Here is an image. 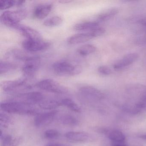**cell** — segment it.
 <instances>
[{
	"label": "cell",
	"instance_id": "obj_25",
	"mask_svg": "<svg viewBox=\"0 0 146 146\" xmlns=\"http://www.w3.org/2000/svg\"><path fill=\"white\" fill-rule=\"evenodd\" d=\"M62 105L66 106L68 108L76 112H80L81 111V108L79 106L75 103L71 99L66 98L63 99L61 101Z\"/></svg>",
	"mask_w": 146,
	"mask_h": 146
},
{
	"label": "cell",
	"instance_id": "obj_23",
	"mask_svg": "<svg viewBox=\"0 0 146 146\" xmlns=\"http://www.w3.org/2000/svg\"><path fill=\"white\" fill-rule=\"evenodd\" d=\"M96 47L92 44H85L78 48L77 52L81 56H85L91 54L96 51Z\"/></svg>",
	"mask_w": 146,
	"mask_h": 146
},
{
	"label": "cell",
	"instance_id": "obj_27",
	"mask_svg": "<svg viewBox=\"0 0 146 146\" xmlns=\"http://www.w3.org/2000/svg\"><path fill=\"white\" fill-rule=\"evenodd\" d=\"M60 135V133L57 130L50 129L44 132V136L48 139H53L57 138Z\"/></svg>",
	"mask_w": 146,
	"mask_h": 146
},
{
	"label": "cell",
	"instance_id": "obj_3",
	"mask_svg": "<svg viewBox=\"0 0 146 146\" xmlns=\"http://www.w3.org/2000/svg\"><path fill=\"white\" fill-rule=\"evenodd\" d=\"M52 68L56 75L60 76H70L81 73V69L76 65L67 60H59L54 62Z\"/></svg>",
	"mask_w": 146,
	"mask_h": 146
},
{
	"label": "cell",
	"instance_id": "obj_36",
	"mask_svg": "<svg viewBox=\"0 0 146 146\" xmlns=\"http://www.w3.org/2000/svg\"><path fill=\"white\" fill-rule=\"evenodd\" d=\"M13 146V145H12V144H11V145H10V146Z\"/></svg>",
	"mask_w": 146,
	"mask_h": 146
},
{
	"label": "cell",
	"instance_id": "obj_5",
	"mask_svg": "<svg viewBox=\"0 0 146 146\" xmlns=\"http://www.w3.org/2000/svg\"><path fill=\"white\" fill-rule=\"evenodd\" d=\"M41 66V59L38 56H30L24 62L22 67L24 77L29 78H34Z\"/></svg>",
	"mask_w": 146,
	"mask_h": 146
},
{
	"label": "cell",
	"instance_id": "obj_26",
	"mask_svg": "<svg viewBox=\"0 0 146 146\" xmlns=\"http://www.w3.org/2000/svg\"><path fill=\"white\" fill-rule=\"evenodd\" d=\"M60 121L63 124L67 125H76L78 123L77 119L70 114H65L61 116Z\"/></svg>",
	"mask_w": 146,
	"mask_h": 146
},
{
	"label": "cell",
	"instance_id": "obj_17",
	"mask_svg": "<svg viewBox=\"0 0 146 146\" xmlns=\"http://www.w3.org/2000/svg\"><path fill=\"white\" fill-rule=\"evenodd\" d=\"M7 57L11 58L16 60L25 61L30 56L22 50L19 49H13L7 53Z\"/></svg>",
	"mask_w": 146,
	"mask_h": 146
},
{
	"label": "cell",
	"instance_id": "obj_28",
	"mask_svg": "<svg viewBox=\"0 0 146 146\" xmlns=\"http://www.w3.org/2000/svg\"><path fill=\"white\" fill-rule=\"evenodd\" d=\"M10 118L5 113H0V122L1 125L3 127H7L11 122Z\"/></svg>",
	"mask_w": 146,
	"mask_h": 146
},
{
	"label": "cell",
	"instance_id": "obj_4",
	"mask_svg": "<svg viewBox=\"0 0 146 146\" xmlns=\"http://www.w3.org/2000/svg\"><path fill=\"white\" fill-rule=\"evenodd\" d=\"M32 79L24 78L14 80L4 81L1 84V88L7 92H14L22 90H30L33 88Z\"/></svg>",
	"mask_w": 146,
	"mask_h": 146
},
{
	"label": "cell",
	"instance_id": "obj_2",
	"mask_svg": "<svg viewBox=\"0 0 146 146\" xmlns=\"http://www.w3.org/2000/svg\"><path fill=\"white\" fill-rule=\"evenodd\" d=\"M27 14V11L24 10L5 11L1 15L0 20L7 27L15 29L20 24V22L26 17Z\"/></svg>",
	"mask_w": 146,
	"mask_h": 146
},
{
	"label": "cell",
	"instance_id": "obj_22",
	"mask_svg": "<svg viewBox=\"0 0 146 146\" xmlns=\"http://www.w3.org/2000/svg\"><path fill=\"white\" fill-rule=\"evenodd\" d=\"M25 1L21 0H4L0 1V10H5L11 8L13 7L19 6L24 4Z\"/></svg>",
	"mask_w": 146,
	"mask_h": 146
},
{
	"label": "cell",
	"instance_id": "obj_24",
	"mask_svg": "<svg viewBox=\"0 0 146 146\" xmlns=\"http://www.w3.org/2000/svg\"><path fill=\"white\" fill-rule=\"evenodd\" d=\"M63 21V18L60 16H54L46 19L43 25L46 27H55L61 25Z\"/></svg>",
	"mask_w": 146,
	"mask_h": 146
},
{
	"label": "cell",
	"instance_id": "obj_29",
	"mask_svg": "<svg viewBox=\"0 0 146 146\" xmlns=\"http://www.w3.org/2000/svg\"><path fill=\"white\" fill-rule=\"evenodd\" d=\"M105 31L106 30L105 29L99 27L94 29L90 31L89 32L91 34L93 38H94L102 35L105 33Z\"/></svg>",
	"mask_w": 146,
	"mask_h": 146
},
{
	"label": "cell",
	"instance_id": "obj_32",
	"mask_svg": "<svg viewBox=\"0 0 146 146\" xmlns=\"http://www.w3.org/2000/svg\"><path fill=\"white\" fill-rule=\"evenodd\" d=\"M112 146H128L124 142H112Z\"/></svg>",
	"mask_w": 146,
	"mask_h": 146
},
{
	"label": "cell",
	"instance_id": "obj_6",
	"mask_svg": "<svg viewBox=\"0 0 146 146\" xmlns=\"http://www.w3.org/2000/svg\"><path fill=\"white\" fill-rule=\"evenodd\" d=\"M36 86L40 89L55 94H66L69 91L66 87L52 79L41 80L36 84Z\"/></svg>",
	"mask_w": 146,
	"mask_h": 146
},
{
	"label": "cell",
	"instance_id": "obj_33",
	"mask_svg": "<svg viewBox=\"0 0 146 146\" xmlns=\"http://www.w3.org/2000/svg\"><path fill=\"white\" fill-rule=\"evenodd\" d=\"M47 146H69L64 144H60V143H50Z\"/></svg>",
	"mask_w": 146,
	"mask_h": 146
},
{
	"label": "cell",
	"instance_id": "obj_1",
	"mask_svg": "<svg viewBox=\"0 0 146 146\" xmlns=\"http://www.w3.org/2000/svg\"><path fill=\"white\" fill-rule=\"evenodd\" d=\"M0 107L1 110L8 113L31 115L37 112L34 105L15 100L1 103Z\"/></svg>",
	"mask_w": 146,
	"mask_h": 146
},
{
	"label": "cell",
	"instance_id": "obj_9",
	"mask_svg": "<svg viewBox=\"0 0 146 146\" xmlns=\"http://www.w3.org/2000/svg\"><path fill=\"white\" fill-rule=\"evenodd\" d=\"M44 100V96L40 92L34 91L24 94H19L17 96L15 100L23 102L29 104L35 105L39 104Z\"/></svg>",
	"mask_w": 146,
	"mask_h": 146
},
{
	"label": "cell",
	"instance_id": "obj_13",
	"mask_svg": "<svg viewBox=\"0 0 146 146\" xmlns=\"http://www.w3.org/2000/svg\"><path fill=\"white\" fill-rule=\"evenodd\" d=\"M65 137L70 141L78 142H85L91 139L88 133L82 131H69L66 134Z\"/></svg>",
	"mask_w": 146,
	"mask_h": 146
},
{
	"label": "cell",
	"instance_id": "obj_19",
	"mask_svg": "<svg viewBox=\"0 0 146 146\" xmlns=\"http://www.w3.org/2000/svg\"><path fill=\"white\" fill-rule=\"evenodd\" d=\"M107 135L112 142H124L125 140L124 135L117 130H110L108 131Z\"/></svg>",
	"mask_w": 146,
	"mask_h": 146
},
{
	"label": "cell",
	"instance_id": "obj_31",
	"mask_svg": "<svg viewBox=\"0 0 146 146\" xmlns=\"http://www.w3.org/2000/svg\"><path fill=\"white\" fill-rule=\"evenodd\" d=\"M98 71L99 73L106 76H108L111 73V69L106 66H102L98 68Z\"/></svg>",
	"mask_w": 146,
	"mask_h": 146
},
{
	"label": "cell",
	"instance_id": "obj_20",
	"mask_svg": "<svg viewBox=\"0 0 146 146\" xmlns=\"http://www.w3.org/2000/svg\"><path fill=\"white\" fill-rule=\"evenodd\" d=\"M38 104L40 108L46 110L54 109L62 105L61 102L54 100H43Z\"/></svg>",
	"mask_w": 146,
	"mask_h": 146
},
{
	"label": "cell",
	"instance_id": "obj_11",
	"mask_svg": "<svg viewBox=\"0 0 146 146\" xmlns=\"http://www.w3.org/2000/svg\"><path fill=\"white\" fill-rule=\"evenodd\" d=\"M56 113V111H52L38 114L35 118V125L39 127L48 125L53 121Z\"/></svg>",
	"mask_w": 146,
	"mask_h": 146
},
{
	"label": "cell",
	"instance_id": "obj_12",
	"mask_svg": "<svg viewBox=\"0 0 146 146\" xmlns=\"http://www.w3.org/2000/svg\"><path fill=\"white\" fill-rule=\"evenodd\" d=\"M139 55L136 53H131L125 55L122 59L116 62L113 68L116 70H119L127 67L128 66L135 62L138 59Z\"/></svg>",
	"mask_w": 146,
	"mask_h": 146
},
{
	"label": "cell",
	"instance_id": "obj_10",
	"mask_svg": "<svg viewBox=\"0 0 146 146\" xmlns=\"http://www.w3.org/2000/svg\"><path fill=\"white\" fill-rule=\"evenodd\" d=\"M15 29L18 31L26 39L33 40H43L42 36L39 31L33 28L23 25L19 24Z\"/></svg>",
	"mask_w": 146,
	"mask_h": 146
},
{
	"label": "cell",
	"instance_id": "obj_21",
	"mask_svg": "<svg viewBox=\"0 0 146 146\" xmlns=\"http://www.w3.org/2000/svg\"><path fill=\"white\" fill-rule=\"evenodd\" d=\"M119 10L117 8H112L104 11L98 15V20L101 22L107 21L117 14Z\"/></svg>",
	"mask_w": 146,
	"mask_h": 146
},
{
	"label": "cell",
	"instance_id": "obj_18",
	"mask_svg": "<svg viewBox=\"0 0 146 146\" xmlns=\"http://www.w3.org/2000/svg\"><path fill=\"white\" fill-rule=\"evenodd\" d=\"M17 65L14 63L1 60L0 62V75H6L13 72L17 70Z\"/></svg>",
	"mask_w": 146,
	"mask_h": 146
},
{
	"label": "cell",
	"instance_id": "obj_15",
	"mask_svg": "<svg viewBox=\"0 0 146 146\" xmlns=\"http://www.w3.org/2000/svg\"><path fill=\"white\" fill-rule=\"evenodd\" d=\"M92 38H93V37L88 31L86 33H79L71 36L67 40V42L70 45H76L86 42Z\"/></svg>",
	"mask_w": 146,
	"mask_h": 146
},
{
	"label": "cell",
	"instance_id": "obj_34",
	"mask_svg": "<svg viewBox=\"0 0 146 146\" xmlns=\"http://www.w3.org/2000/svg\"><path fill=\"white\" fill-rule=\"evenodd\" d=\"M72 1H70V0H61L59 2L61 3H64V4H66V3H70L72 2Z\"/></svg>",
	"mask_w": 146,
	"mask_h": 146
},
{
	"label": "cell",
	"instance_id": "obj_14",
	"mask_svg": "<svg viewBox=\"0 0 146 146\" xmlns=\"http://www.w3.org/2000/svg\"><path fill=\"white\" fill-rule=\"evenodd\" d=\"M52 4H43L36 7L34 11V17L38 19H42L48 16L52 9Z\"/></svg>",
	"mask_w": 146,
	"mask_h": 146
},
{
	"label": "cell",
	"instance_id": "obj_8",
	"mask_svg": "<svg viewBox=\"0 0 146 146\" xmlns=\"http://www.w3.org/2000/svg\"><path fill=\"white\" fill-rule=\"evenodd\" d=\"M79 94L84 99L89 101H99L104 97L103 94L97 89L90 86L81 87Z\"/></svg>",
	"mask_w": 146,
	"mask_h": 146
},
{
	"label": "cell",
	"instance_id": "obj_16",
	"mask_svg": "<svg viewBox=\"0 0 146 146\" xmlns=\"http://www.w3.org/2000/svg\"><path fill=\"white\" fill-rule=\"evenodd\" d=\"M100 27L97 22L87 21L76 24L73 26L74 30L77 31H89Z\"/></svg>",
	"mask_w": 146,
	"mask_h": 146
},
{
	"label": "cell",
	"instance_id": "obj_35",
	"mask_svg": "<svg viewBox=\"0 0 146 146\" xmlns=\"http://www.w3.org/2000/svg\"><path fill=\"white\" fill-rule=\"evenodd\" d=\"M141 24L146 27V20H143L141 22Z\"/></svg>",
	"mask_w": 146,
	"mask_h": 146
},
{
	"label": "cell",
	"instance_id": "obj_7",
	"mask_svg": "<svg viewBox=\"0 0 146 146\" xmlns=\"http://www.w3.org/2000/svg\"><path fill=\"white\" fill-rule=\"evenodd\" d=\"M23 48L27 52H38L48 49L51 46L49 42L42 40L26 39L22 43Z\"/></svg>",
	"mask_w": 146,
	"mask_h": 146
},
{
	"label": "cell",
	"instance_id": "obj_30",
	"mask_svg": "<svg viewBox=\"0 0 146 146\" xmlns=\"http://www.w3.org/2000/svg\"><path fill=\"white\" fill-rule=\"evenodd\" d=\"M1 138L2 140V146H9L12 142V137L10 135H1Z\"/></svg>",
	"mask_w": 146,
	"mask_h": 146
}]
</instances>
